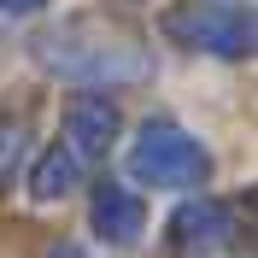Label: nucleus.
<instances>
[{
  "label": "nucleus",
  "mask_w": 258,
  "mask_h": 258,
  "mask_svg": "<svg viewBox=\"0 0 258 258\" xmlns=\"http://www.w3.org/2000/svg\"><path fill=\"white\" fill-rule=\"evenodd\" d=\"M71 182H77V159H71L64 147H53L47 159L35 164V194H41V200H59V194H71Z\"/></svg>",
  "instance_id": "nucleus-7"
},
{
  "label": "nucleus",
  "mask_w": 258,
  "mask_h": 258,
  "mask_svg": "<svg viewBox=\"0 0 258 258\" xmlns=\"http://www.w3.org/2000/svg\"><path fill=\"white\" fill-rule=\"evenodd\" d=\"M47 258H88V252H82V246H71V241H64V246H53Z\"/></svg>",
  "instance_id": "nucleus-9"
},
{
  "label": "nucleus",
  "mask_w": 258,
  "mask_h": 258,
  "mask_svg": "<svg viewBox=\"0 0 258 258\" xmlns=\"http://www.w3.org/2000/svg\"><path fill=\"white\" fill-rule=\"evenodd\" d=\"M117 135V106L112 100H100V94H82L71 112H64V153L71 159H100L106 147H112Z\"/></svg>",
  "instance_id": "nucleus-4"
},
{
  "label": "nucleus",
  "mask_w": 258,
  "mask_h": 258,
  "mask_svg": "<svg viewBox=\"0 0 258 258\" xmlns=\"http://www.w3.org/2000/svg\"><path fill=\"white\" fill-rule=\"evenodd\" d=\"M129 170L153 188H200L206 182V147L182 135L176 123H147L141 141L129 147Z\"/></svg>",
  "instance_id": "nucleus-2"
},
{
  "label": "nucleus",
  "mask_w": 258,
  "mask_h": 258,
  "mask_svg": "<svg viewBox=\"0 0 258 258\" xmlns=\"http://www.w3.org/2000/svg\"><path fill=\"white\" fill-rule=\"evenodd\" d=\"M141 223H147V211H141V200L129 188H100L94 194V229L106 241H135Z\"/></svg>",
  "instance_id": "nucleus-5"
},
{
  "label": "nucleus",
  "mask_w": 258,
  "mask_h": 258,
  "mask_svg": "<svg viewBox=\"0 0 258 258\" xmlns=\"http://www.w3.org/2000/svg\"><path fill=\"white\" fill-rule=\"evenodd\" d=\"M0 6H6V12H35L41 0H0Z\"/></svg>",
  "instance_id": "nucleus-10"
},
{
  "label": "nucleus",
  "mask_w": 258,
  "mask_h": 258,
  "mask_svg": "<svg viewBox=\"0 0 258 258\" xmlns=\"http://www.w3.org/2000/svg\"><path fill=\"white\" fill-rule=\"evenodd\" d=\"M235 229V217H229L223 200H194V206L176 211V241L182 246H217Z\"/></svg>",
  "instance_id": "nucleus-6"
},
{
  "label": "nucleus",
  "mask_w": 258,
  "mask_h": 258,
  "mask_svg": "<svg viewBox=\"0 0 258 258\" xmlns=\"http://www.w3.org/2000/svg\"><path fill=\"white\" fill-rule=\"evenodd\" d=\"M18 153H24V135H18V129H6V123H0V176H12Z\"/></svg>",
  "instance_id": "nucleus-8"
},
{
  "label": "nucleus",
  "mask_w": 258,
  "mask_h": 258,
  "mask_svg": "<svg viewBox=\"0 0 258 258\" xmlns=\"http://www.w3.org/2000/svg\"><path fill=\"white\" fill-rule=\"evenodd\" d=\"M41 59L59 71V77H77L88 88H106V82H135L147 77V59L135 47V35L100 24V18H77L41 41Z\"/></svg>",
  "instance_id": "nucleus-1"
},
{
  "label": "nucleus",
  "mask_w": 258,
  "mask_h": 258,
  "mask_svg": "<svg viewBox=\"0 0 258 258\" xmlns=\"http://www.w3.org/2000/svg\"><path fill=\"white\" fill-rule=\"evenodd\" d=\"M164 30L182 47H206V53H246L252 47V24L229 0H182V6L164 12Z\"/></svg>",
  "instance_id": "nucleus-3"
}]
</instances>
